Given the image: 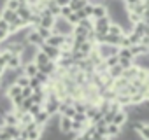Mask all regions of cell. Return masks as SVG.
<instances>
[{
	"mask_svg": "<svg viewBox=\"0 0 149 140\" xmlns=\"http://www.w3.org/2000/svg\"><path fill=\"white\" fill-rule=\"evenodd\" d=\"M72 30H74V26H72L67 19H63V18H56V19H54V25H53V28H51L53 33L63 35V37L72 35Z\"/></svg>",
	"mask_w": 149,
	"mask_h": 140,
	"instance_id": "cell-1",
	"label": "cell"
},
{
	"mask_svg": "<svg viewBox=\"0 0 149 140\" xmlns=\"http://www.w3.org/2000/svg\"><path fill=\"white\" fill-rule=\"evenodd\" d=\"M109 25H111L109 16L100 18V19H93V32L95 33H100V35H105L107 30H109Z\"/></svg>",
	"mask_w": 149,
	"mask_h": 140,
	"instance_id": "cell-2",
	"label": "cell"
},
{
	"mask_svg": "<svg viewBox=\"0 0 149 140\" xmlns=\"http://www.w3.org/2000/svg\"><path fill=\"white\" fill-rule=\"evenodd\" d=\"M39 51H42V53L47 56V60H49V61H54V63L58 61V58H60V54H61V51H60L58 47H51V46H47L46 42L39 47Z\"/></svg>",
	"mask_w": 149,
	"mask_h": 140,
	"instance_id": "cell-3",
	"label": "cell"
},
{
	"mask_svg": "<svg viewBox=\"0 0 149 140\" xmlns=\"http://www.w3.org/2000/svg\"><path fill=\"white\" fill-rule=\"evenodd\" d=\"M25 40H26V44H30V46H33V47H37V49L44 44V39H42V37H40L35 30H30V32L26 33Z\"/></svg>",
	"mask_w": 149,
	"mask_h": 140,
	"instance_id": "cell-4",
	"label": "cell"
},
{
	"mask_svg": "<svg viewBox=\"0 0 149 140\" xmlns=\"http://www.w3.org/2000/svg\"><path fill=\"white\" fill-rule=\"evenodd\" d=\"M126 119H128V117H126V112H125L123 109H119V110L112 116V121H111V123L116 124V126H119V128H123V126L126 124Z\"/></svg>",
	"mask_w": 149,
	"mask_h": 140,
	"instance_id": "cell-5",
	"label": "cell"
},
{
	"mask_svg": "<svg viewBox=\"0 0 149 140\" xmlns=\"http://www.w3.org/2000/svg\"><path fill=\"white\" fill-rule=\"evenodd\" d=\"M70 126H72V119L70 117H65V116H60L58 117V130L60 133H68L70 131Z\"/></svg>",
	"mask_w": 149,
	"mask_h": 140,
	"instance_id": "cell-6",
	"label": "cell"
},
{
	"mask_svg": "<svg viewBox=\"0 0 149 140\" xmlns=\"http://www.w3.org/2000/svg\"><path fill=\"white\" fill-rule=\"evenodd\" d=\"M132 32H135L137 35H149V28H147V21H139V23H135V25H132V28H130Z\"/></svg>",
	"mask_w": 149,
	"mask_h": 140,
	"instance_id": "cell-7",
	"label": "cell"
},
{
	"mask_svg": "<svg viewBox=\"0 0 149 140\" xmlns=\"http://www.w3.org/2000/svg\"><path fill=\"white\" fill-rule=\"evenodd\" d=\"M107 16V7L102 4L98 6H93V12H91V19H100V18H105Z\"/></svg>",
	"mask_w": 149,
	"mask_h": 140,
	"instance_id": "cell-8",
	"label": "cell"
},
{
	"mask_svg": "<svg viewBox=\"0 0 149 140\" xmlns=\"http://www.w3.org/2000/svg\"><path fill=\"white\" fill-rule=\"evenodd\" d=\"M63 42H65V37H63V35H56V33H51V37L46 40L47 46H51V47H58V49L63 46Z\"/></svg>",
	"mask_w": 149,
	"mask_h": 140,
	"instance_id": "cell-9",
	"label": "cell"
},
{
	"mask_svg": "<svg viewBox=\"0 0 149 140\" xmlns=\"http://www.w3.org/2000/svg\"><path fill=\"white\" fill-rule=\"evenodd\" d=\"M49 119H51V116H49L46 110H40V112L33 117L35 124H39V126H42V128H46V124H49Z\"/></svg>",
	"mask_w": 149,
	"mask_h": 140,
	"instance_id": "cell-10",
	"label": "cell"
},
{
	"mask_svg": "<svg viewBox=\"0 0 149 140\" xmlns=\"http://www.w3.org/2000/svg\"><path fill=\"white\" fill-rule=\"evenodd\" d=\"M16 16H18L21 21H25V23L28 25V21H30V18H32V11L28 9V6H26V7H18V9H16Z\"/></svg>",
	"mask_w": 149,
	"mask_h": 140,
	"instance_id": "cell-11",
	"label": "cell"
},
{
	"mask_svg": "<svg viewBox=\"0 0 149 140\" xmlns=\"http://www.w3.org/2000/svg\"><path fill=\"white\" fill-rule=\"evenodd\" d=\"M128 49H130V53H132V56H133V58H137V56H142V54H149V47H146V46H140V44L130 46Z\"/></svg>",
	"mask_w": 149,
	"mask_h": 140,
	"instance_id": "cell-12",
	"label": "cell"
},
{
	"mask_svg": "<svg viewBox=\"0 0 149 140\" xmlns=\"http://www.w3.org/2000/svg\"><path fill=\"white\" fill-rule=\"evenodd\" d=\"M2 121H4V124H7V126H18V124H19V121H18V117H16L14 110L6 112V114L2 116Z\"/></svg>",
	"mask_w": 149,
	"mask_h": 140,
	"instance_id": "cell-13",
	"label": "cell"
},
{
	"mask_svg": "<svg viewBox=\"0 0 149 140\" xmlns=\"http://www.w3.org/2000/svg\"><path fill=\"white\" fill-rule=\"evenodd\" d=\"M39 72V70H37V65L33 63V61H30V63H25L23 65V76H26L28 79L30 77H35V74Z\"/></svg>",
	"mask_w": 149,
	"mask_h": 140,
	"instance_id": "cell-14",
	"label": "cell"
},
{
	"mask_svg": "<svg viewBox=\"0 0 149 140\" xmlns=\"http://www.w3.org/2000/svg\"><path fill=\"white\" fill-rule=\"evenodd\" d=\"M16 18H18L16 11H9V9H2V11H0V19H4L7 25H11Z\"/></svg>",
	"mask_w": 149,
	"mask_h": 140,
	"instance_id": "cell-15",
	"label": "cell"
},
{
	"mask_svg": "<svg viewBox=\"0 0 149 140\" xmlns=\"http://www.w3.org/2000/svg\"><path fill=\"white\" fill-rule=\"evenodd\" d=\"M21 65H23V63H21L19 54H11V58H9V61H7L6 68H9V70H16V68H19Z\"/></svg>",
	"mask_w": 149,
	"mask_h": 140,
	"instance_id": "cell-16",
	"label": "cell"
},
{
	"mask_svg": "<svg viewBox=\"0 0 149 140\" xmlns=\"http://www.w3.org/2000/svg\"><path fill=\"white\" fill-rule=\"evenodd\" d=\"M33 63L37 65V70H39L40 67H44L46 63H49V60H47V56H46L42 51H37V53H35V56H33Z\"/></svg>",
	"mask_w": 149,
	"mask_h": 140,
	"instance_id": "cell-17",
	"label": "cell"
},
{
	"mask_svg": "<svg viewBox=\"0 0 149 140\" xmlns=\"http://www.w3.org/2000/svg\"><path fill=\"white\" fill-rule=\"evenodd\" d=\"M42 133H44V128L37 126L35 130H30L26 133V140H42Z\"/></svg>",
	"mask_w": 149,
	"mask_h": 140,
	"instance_id": "cell-18",
	"label": "cell"
},
{
	"mask_svg": "<svg viewBox=\"0 0 149 140\" xmlns=\"http://www.w3.org/2000/svg\"><path fill=\"white\" fill-rule=\"evenodd\" d=\"M56 70H58V67H56V63L54 61H49V63H46L44 67H40L39 68V72H42V74H46V76H53L54 72H56Z\"/></svg>",
	"mask_w": 149,
	"mask_h": 140,
	"instance_id": "cell-19",
	"label": "cell"
},
{
	"mask_svg": "<svg viewBox=\"0 0 149 140\" xmlns=\"http://www.w3.org/2000/svg\"><path fill=\"white\" fill-rule=\"evenodd\" d=\"M46 9L49 11V14H51L53 18H60V7L54 4V0H47V6H46Z\"/></svg>",
	"mask_w": 149,
	"mask_h": 140,
	"instance_id": "cell-20",
	"label": "cell"
},
{
	"mask_svg": "<svg viewBox=\"0 0 149 140\" xmlns=\"http://www.w3.org/2000/svg\"><path fill=\"white\" fill-rule=\"evenodd\" d=\"M119 133H121V128L119 126H116L112 123L107 124V137L109 138H116V137H119Z\"/></svg>",
	"mask_w": 149,
	"mask_h": 140,
	"instance_id": "cell-21",
	"label": "cell"
},
{
	"mask_svg": "<svg viewBox=\"0 0 149 140\" xmlns=\"http://www.w3.org/2000/svg\"><path fill=\"white\" fill-rule=\"evenodd\" d=\"M107 33H111V35H116V37H121V35H125L123 28H121L119 25H116V23H111V25H109V30H107Z\"/></svg>",
	"mask_w": 149,
	"mask_h": 140,
	"instance_id": "cell-22",
	"label": "cell"
},
{
	"mask_svg": "<svg viewBox=\"0 0 149 140\" xmlns=\"http://www.w3.org/2000/svg\"><path fill=\"white\" fill-rule=\"evenodd\" d=\"M84 6H86V0H70V4H68V7L72 9V12L81 11Z\"/></svg>",
	"mask_w": 149,
	"mask_h": 140,
	"instance_id": "cell-23",
	"label": "cell"
},
{
	"mask_svg": "<svg viewBox=\"0 0 149 140\" xmlns=\"http://www.w3.org/2000/svg\"><path fill=\"white\" fill-rule=\"evenodd\" d=\"M28 88L33 91V93H37V91H42V84L35 79V77H30L28 79Z\"/></svg>",
	"mask_w": 149,
	"mask_h": 140,
	"instance_id": "cell-24",
	"label": "cell"
},
{
	"mask_svg": "<svg viewBox=\"0 0 149 140\" xmlns=\"http://www.w3.org/2000/svg\"><path fill=\"white\" fill-rule=\"evenodd\" d=\"M33 30H35V32H37V33L42 37V39H44V42H46V40L51 37V33H53L49 28H44V26H37V28H33Z\"/></svg>",
	"mask_w": 149,
	"mask_h": 140,
	"instance_id": "cell-25",
	"label": "cell"
},
{
	"mask_svg": "<svg viewBox=\"0 0 149 140\" xmlns=\"http://www.w3.org/2000/svg\"><path fill=\"white\" fill-rule=\"evenodd\" d=\"M93 47H95V44H91V42H83V44L79 46V49H77V51H81V53H84V54L88 56V54L93 51Z\"/></svg>",
	"mask_w": 149,
	"mask_h": 140,
	"instance_id": "cell-26",
	"label": "cell"
},
{
	"mask_svg": "<svg viewBox=\"0 0 149 140\" xmlns=\"http://www.w3.org/2000/svg\"><path fill=\"white\" fill-rule=\"evenodd\" d=\"M79 26H83L86 32H90V30H93V19L91 18H86V19H81L79 23H77Z\"/></svg>",
	"mask_w": 149,
	"mask_h": 140,
	"instance_id": "cell-27",
	"label": "cell"
},
{
	"mask_svg": "<svg viewBox=\"0 0 149 140\" xmlns=\"http://www.w3.org/2000/svg\"><path fill=\"white\" fill-rule=\"evenodd\" d=\"M35 79L42 84V88H44V86L51 81V77H49V76H46V74H42V72H37V74H35Z\"/></svg>",
	"mask_w": 149,
	"mask_h": 140,
	"instance_id": "cell-28",
	"label": "cell"
},
{
	"mask_svg": "<svg viewBox=\"0 0 149 140\" xmlns=\"http://www.w3.org/2000/svg\"><path fill=\"white\" fill-rule=\"evenodd\" d=\"M19 6L16 0H4V9H9V11H16Z\"/></svg>",
	"mask_w": 149,
	"mask_h": 140,
	"instance_id": "cell-29",
	"label": "cell"
},
{
	"mask_svg": "<svg viewBox=\"0 0 149 140\" xmlns=\"http://www.w3.org/2000/svg\"><path fill=\"white\" fill-rule=\"evenodd\" d=\"M104 63H105V67H107V68H111V67L118 65V63H119V60H118V56H107V58L104 60Z\"/></svg>",
	"mask_w": 149,
	"mask_h": 140,
	"instance_id": "cell-30",
	"label": "cell"
},
{
	"mask_svg": "<svg viewBox=\"0 0 149 140\" xmlns=\"http://www.w3.org/2000/svg\"><path fill=\"white\" fill-rule=\"evenodd\" d=\"M70 14H72V9H70L68 6H65V7H60V18L67 19V18H68Z\"/></svg>",
	"mask_w": 149,
	"mask_h": 140,
	"instance_id": "cell-31",
	"label": "cell"
},
{
	"mask_svg": "<svg viewBox=\"0 0 149 140\" xmlns=\"http://www.w3.org/2000/svg\"><path fill=\"white\" fill-rule=\"evenodd\" d=\"M14 84H18L19 88H26V86H28V77H26V76H19Z\"/></svg>",
	"mask_w": 149,
	"mask_h": 140,
	"instance_id": "cell-32",
	"label": "cell"
},
{
	"mask_svg": "<svg viewBox=\"0 0 149 140\" xmlns=\"http://www.w3.org/2000/svg\"><path fill=\"white\" fill-rule=\"evenodd\" d=\"M40 110H42V105H37V103H33V105H32V107L28 109V114H30L32 117H35V116H37V114H39Z\"/></svg>",
	"mask_w": 149,
	"mask_h": 140,
	"instance_id": "cell-33",
	"label": "cell"
},
{
	"mask_svg": "<svg viewBox=\"0 0 149 140\" xmlns=\"http://www.w3.org/2000/svg\"><path fill=\"white\" fill-rule=\"evenodd\" d=\"M119 67L123 70H128L130 67H133V60H119Z\"/></svg>",
	"mask_w": 149,
	"mask_h": 140,
	"instance_id": "cell-34",
	"label": "cell"
},
{
	"mask_svg": "<svg viewBox=\"0 0 149 140\" xmlns=\"http://www.w3.org/2000/svg\"><path fill=\"white\" fill-rule=\"evenodd\" d=\"M67 21H68V23H70V25H72V26H76V25H77V23H79V18H77V16H76V12H72V14H70V16H68V18H67Z\"/></svg>",
	"mask_w": 149,
	"mask_h": 140,
	"instance_id": "cell-35",
	"label": "cell"
},
{
	"mask_svg": "<svg viewBox=\"0 0 149 140\" xmlns=\"http://www.w3.org/2000/svg\"><path fill=\"white\" fill-rule=\"evenodd\" d=\"M32 93H33V91H32L28 86H26V88H21V98H30Z\"/></svg>",
	"mask_w": 149,
	"mask_h": 140,
	"instance_id": "cell-36",
	"label": "cell"
},
{
	"mask_svg": "<svg viewBox=\"0 0 149 140\" xmlns=\"http://www.w3.org/2000/svg\"><path fill=\"white\" fill-rule=\"evenodd\" d=\"M83 12H84V16H86V18H91V12H93V6H88V4H86V6L83 7Z\"/></svg>",
	"mask_w": 149,
	"mask_h": 140,
	"instance_id": "cell-37",
	"label": "cell"
},
{
	"mask_svg": "<svg viewBox=\"0 0 149 140\" xmlns=\"http://www.w3.org/2000/svg\"><path fill=\"white\" fill-rule=\"evenodd\" d=\"M139 44H140V46L149 47V35H142V37H140V40H139Z\"/></svg>",
	"mask_w": 149,
	"mask_h": 140,
	"instance_id": "cell-38",
	"label": "cell"
},
{
	"mask_svg": "<svg viewBox=\"0 0 149 140\" xmlns=\"http://www.w3.org/2000/svg\"><path fill=\"white\" fill-rule=\"evenodd\" d=\"M54 4H56L58 7H65V6L70 4V0H54Z\"/></svg>",
	"mask_w": 149,
	"mask_h": 140,
	"instance_id": "cell-39",
	"label": "cell"
},
{
	"mask_svg": "<svg viewBox=\"0 0 149 140\" xmlns=\"http://www.w3.org/2000/svg\"><path fill=\"white\" fill-rule=\"evenodd\" d=\"M7 28H9V25L4 21V19H0V30H4V32H7ZM9 35V33H7Z\"/></svg>",
	"mask_w": 149,
	"mask_h": 140,
	"instance_id": "cell-40",
	"label": "cell"
},
{
	"mask_svg": "<svg viewBox=\"0 0 149 140\" xmlns=\"http://www.w3.org/2000/svg\"><path fill=\"white\" fill-rule=\"evenodd\" d=\"M16 2H18L19 7H26V6L30 4V0H16Z\"/></svg>",
	"mask_w": 149,
	"mask_h": 140,
	"instance_id": "cell-41",
	"label": "cell"
},
{
	"mask_svg": "<svg viewBox=\"0 0 149 140\" xmlns=\"http://www.w3.org/2000/svg\"><path fill=\"white\" fill-rule=\"evenodd\" d=\"M7 32H4V30H0V42H4V40H7Z\"/></svg>",
	"mask_w": 149,
	"mask_h": 140,
	"instance_id": "cell-42",
	"label": "cell"
},
{
	"mask_svg": "<svg viewBox=\"0 0 149 140\" xmlns=\"http://www.w3.org/2000/svg\"><path fill=\"white\" fill-rule=\"evenodd\" d=\"M0 67H4V68H6V65H4V61H2V56H0Z\"/></svg>",
	"mask_w": 149,
	"mask_h": 140,
	"instance_id": "cell-43",
	"label": "cell"
},
{
	"mask_svg": "<svg viewBox=\"0 0 149 140\" xmlns=\"http://www.w3.org/2000/svg\"><path fill=\"white\" fill-rule=\"evenodd\" d=\"M2 74H4V67H0V77H2Z\"/></svg>",
	"mask_w": 149,
	"mask_h": 140,
	"instance_id": "cell-44",
	"label": "cell"
},
{
	"mask_svg": "<svg viewBox=\"0 0 149 140\" xmlns=\"http://www.w3.org/2000/svg\"><path fill=\"white\" fill-rule=\"evenodd\" d=\"M13 140H26V138H21V137H16V138H13Z\"/></svg>",
	"mask_w": 149,
	"mask_h": 140,
	"instance_id": "cell-45",
	"label": "cell"
},
{
	"mask_svg": "<svg viewBox=\"0 0 149 140\" xmlns=\"http://www.w3.org/2000/svg\"><path fill=\"white\" fill-rule=\"evenodd\" d=\"M6 140H13V138H6Z\"/></svg>",
	"mask_w": 149,
	"mask_h": 140,
	"instance_id": "cell-46",
	"label": "cell"
},
{
	"mask_svg": "<svg viewBox=\"0 0 149 140\" xmlns=\"http://www.w3.org/2000/svg\"><path fill=\"white\" fill-rule=\"evenodd\" d=\"M102 2H104V0H102Z\"/></svg>",
	"mask_w": 149,
	"mask_h": 140,
	"instance_id": "cell-47",
	"label": "cell"
}]
</instances>
